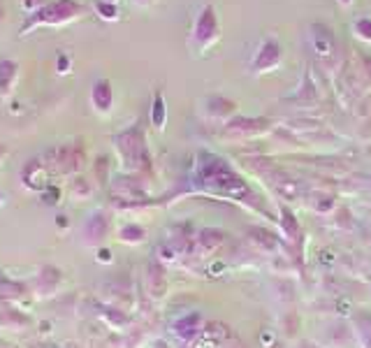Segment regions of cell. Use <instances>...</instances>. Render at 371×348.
Wrapping results in <instances>:
<instances>
[{
    "label": "cell",
    "mask_w": 371,
    "mask_h": 348,
    "mask_svg": "<svg viewBox=\"0 0 371 348\" xmlns=\"http://www.w3.org/2000/svg\"><path fill=\"white\" fill-rule=\"evenodd\" d=\"M84 14V8H81L77 0H51V3L44 5L42 10H37L35 14H28L21 26V33L19 35H30L35 28H59L66 26V23L74 21Z\"/></svg>",
    "instance_id": "6da1fadb"
},
{
    "label": "cell",
    "mask_w": 371,
    "mask_h": 348,
    "mask_svg": "<svg viewBox=\"0 0 371 348\" xmlns=\"http://www.w3.org/2000/svg\"><path fill=\"white\" fill-rule=\"evenodd\" d=\"M117 149L121 158H123L126 165H139V161L146 156L144 154V144H142V135L137 130H128V132H121L117 137Z\"/></svg>",
    "instance_id": "7a4b0ae2"
},
{
    "label": "cell",
    "mask_w": 371,
    "mask_h": 348,
    "mask_svg": "<svg viewBox=\"0 0 371 348\" xmlns=\"http://www.w3.org/2000/svg\"><path fill=\"white\" fill-rule=\"evenodd\" d=\"M49 158V165L56 167L59 165L63 172H74V170L81 167V161H84V154H81L79 147H74V144H66V147H59L54 151H49L47 154Z\"/></svg>",
    "instance_id": "3957f363"
},
{
    "label": "cell",
    "mask_w": 371,
    "mask_h": 348,
    "mask_svg": "<svg viewBox=\"0 0 371 348\" xmlns=\"http://www.w3.org/2000/svg\"><path fill=\"white\" fill-rule=\"evenodd\" d=\"M216 33H219V26H216V17H214V10L211 8H204L200 12L195 21V30H193V40L200 49H204L207 44H211L216 40Z\"/></svg>",
    "instance_id": "277c9868"
},
{
    "label": "cell",
    "mask_w": 371,
    "mask_h": 348,
    "mask_svg": "<svg viewBox=\"0 0 371 348\" xmlns=\"http://www.w3.org/2000/svg\"><path fill=\"white\" fill-rule=\"evenodd\" d=\"M91 107L98 114H110L114 107V91L107 79H98L91 88Z\"/></svg>",
    "instance_id": "5b68a950"
},
{
    "label": "cell",
    "mask_w": 371,
    "mask_h": 348,
    "mask_svg": "<svg viewBox=\"0 0 371 348\" xmlns=\"http://www.w3.org/2000/svg\"><path fill=\"white\" fill-rule=\"evenodd\" d=\"M17 79H19V63L12 59L0 61V100H10L14 96Z\"/></svg>",
    "instance_id": "8992f818"
},
{
    "label": "cell",
    "mask_w": 371,
    "mask_h": 348,
    "mask_svg": "<svg viewBox=\"0 0 371 348\" xmlns=\"http://www.w3.org/2000/svg\"><path fill=\"white\" fill-rule=\"evenodd\" d=\"M21 181L28 191H42L44 188V165L40 161H30L28 165L23 167Z\"/></svg>",
    "instance_id": "52a82bcc"
},
{
    "label": "cell",
    "mask_w": 371,
    "mask_h": 348,
    "mask_svg": "<svg viewBox=\"0 0 371 348\" xmlns=\"http://www.w3.org/2000/svg\"><path fill=\"white\" fill-rule=\"evenodd\" d=\"M281 61V54H279V44L277 42H265L260 47L258 56H255V63L253 65L258 70H270V68H277Z\"/></svg>",
    "instance_id": "ba28073f"
},
{
    "label": "cell",
    "mask_w": 371,
    "mask_h": 348,
    "mask_svg": "<svg viewBox=\"0 0 371 348\" xmlns=\"http://www.w3.org/2000/svg\"><path fill=\"white\" fill-rule=\"evenodd\" d=\"M313 47H316V52L321 56H328L334 52V37L328 28L323 26H313Z\"/></svg>",
    "instance_id": "9c48e42d"
},
{
    "label": "cell",
    "mask_w": 371,
    "mask_h": 348,
    "mask_svg": "<svg viewBox=\"0 0 371 348\" xmlns=\"http://www.w3.org/2000/svg\"><path fill=\"white\" fill-rule=\"evenodd\" d=\"M105 232H107V221L100 212L93 214V216H88L86 225H84V237H88V242H91V239L100 242V239L105 237Z\"/></svg>",
    "instance_id": "30bf717a"
},
{
    "label": "cell",
    "mask_w": 371,
    "mask_h": 348,
    "mask_svg": "<svg viewBox=\"0 0 371 348\" xmlns=\"http://www.w3.org/2000/svg\"><path fill=\"white\" fill-rule=\"evenodd\" d=\"M165 116H168V107H165V100H163L161 93H156V98H153V107H151V123L156 125L158 130H163Z\"/></svg>",
    "instance_id": "8fae6325"
},
{
    "label": "cell",
    "mask_w": 371,
    "mask_h": 348,
    "mask_svg": "<svg viewBox=\"0 0 371 348\" xmlns=\"http://www.w3.org/2000/svg\"><path fill=\"white\" fill-rule=\"evenodd\" d=\"M119 237L126 244H139L144 239V230L139 225H123L119 230Z\"/></svg>",
    "instance_id": "7c38bea8"
},
{
    "label": "cell",
    "mask_w": 371,
    "mask_h": 348,
    "mask_svg": "<svg viewBox=\"0 0 371 348\" xmlns=\"http://www.w3.org/2000/svg\"><path fill=\"white\" fill-rule=\"evenodd\" d=\"M95 10H98V14L105 19V21H117L119 19V10L114 3H107V0H100L98 5H95Z\"/></svg>",
    "instance_id": "4fadbf2b"
},
{
    "label": "cell",
    "mask_w": 371,
    "mask_h": 348,
    "mask_svg": "<svg viewBox=\"0 0 371 348\" xmlns=\"http://www.w3.org/2000/svg\"><path fill=\"white\" fill-rule=\"evenodd\" d=\"M70 191H72V198H79V200H84V198H88L91 195V186L86 183V179H74L72 181V186H70Z\"/></svg>",
    "instance_id": "5bb4252c"
},
{
    "label": "cell",
    "mask_w": 371,
    "mask_h": 348,
    "mask_svg": "<svg viewBox=\"0 0 371 348\" xmlns=\"http://www.w3.org/2000/svg\"><path fill=\"white\" fill-rule=\"evenodd\" d=\"M47 3H51V0H21V8L26 10V17H28V14H35L37 10H42Z\"/></svg>",
    "instance_id": "9a60e30c"
},
{
    "label": "cell",
    "mask_w": 371,
    "mask_h": 348,
    "mask_svg": "<svg viewBox=\"0 0 371 348\" xmlns=\"http://www.w3.org/2000/svg\"><path fill=\"white\" fill-rule=\"evenodd\" d=\"M56 70H59V74H68L70 72V59L66 54H61L59 59H56Z\"/></svg>",
    "instance_id": "2e32d148"
},
{
    "label": "cell",
    "mask_w": 371,
    "mask_h": 348,
    "mask_svg": "<svg viewBox=\"0 0 371 348\" xmlns=\"http://www.w3.org/2000/svg\"><path fill=\"white\" fill-rule=\"evenodd\" d=\"M355 30H357V33H360V35L364 37V40H371V21H367V19H364V21H360V23H357V26H355Z\"/></svg>",
    "instance_id": "e0dca14e"
},
{
    "label": "cell",
    "mask_w": 371,
    "mask_h": 348,
    "mask_svg": "<svg viewBox=\"0 0 371 348\" xmlns=\"http://www.w3.org/2000/svg\"><path fill=\"white\" fill-rule=\"evenodd\" d=\"M100 260H102V263L110 260V253H107V251H100Z\"/></svg>",
    "instance_id": "ac0fdd59"
},
{
    "label": "cell",
    "mask_w": 371,
    "mask_h": 348,
    "mask_svg": "<svg viewBox=\"0 0 371 348\" xmlns=\"http://www.w3.org/2000/svg\"><path fill=\"white\" fill-rule=\"evenodd\" d=\"M5 200H8V195H5V191L0 188V207H5Z\"/></svg>",
    "instance_id": "d6986e66"
},
{
    "label": "cell",
    "mask_w": 371,
    "mask_h": 348,
    "mask_svg": "<svg viewBox=\"0 0 371 348\" xmlns=\"http://www.w3.org/2000/svg\"><path fill=\"white\" fill-rule=\"evenodd\" d=\"M5 154H8V149H5L3 144H0V165H3V158H5Z\"/></svg>",
    "instance_id": "ffe728a7"
},
{
    "label": "cell",
    "mask_w": 371,
    "mask_h": 348,
    "mask_svg": "<svg viewBox=\"0 0 371 348\" xmlns=\"http://www.w3.org/2000/svg\"><path fill=\"white\" fill-rule=\"evenodd\" d=\"M135 3H137V5H142V8H146V5H151L153 0H135Z\"/></svg>",
    "instance_id": "44dd1931"
},
{
    "label": "cell",
    "mask_w": 371,
    "mask_h": 348,
    "mask_svg": "<svg viewBox=\"0 0 371 348\" xmlns=\"http://www.w3.org/2000/svg\"><path fill=\"white\" fill-rule=\"evenodd\" d=\"M341 3H343V5H348V3H350V0H341Z\"/></svg>",
    "instance_id": "7402d4cb"
},
{
    "label": "cell",
    "mask_w": 371,
    "mask_h": 348,
    "mask_svg": "<svg viewBox=\"0 0 371 348\" xmlns=\"http://www.w3.org/2000/svg\"><path fill=\"white\" fill-rule=\"evenodd\" d=\"M107 3H114V0H107Z\"/></svg>",
    "instance_id": "603a6c76"
}]
</instances>
